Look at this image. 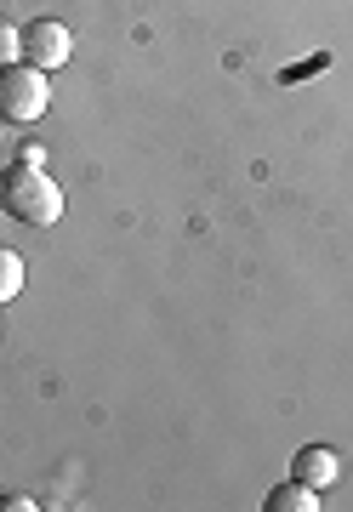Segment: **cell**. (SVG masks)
<instances>
[{"mask_svg": "<svg viewBox=\"0 0 353 512\" xmlns=\"http://www.w3.org/2000/svg\"><path fill=\"white\" fill-rule=\"evenodd\" d=\"M262 507L268 512H319V490L314 484H302V478H291V484H274Z\"/></svg>", "mask_w": 353, "mask_h": 512, "instance_id": "obj_5", "label": "cell"}, {"mask_svg": "<svg viewBox=\"0 0 353 512\" xmlns=\"http://www.w3.org/2000/svg\"><path fill=\"white\" fill-rule=\"evenodd\" d=\"M75 57V35H69V23L57 18H35L29 29H23V63H35V69H63Z\"/></svg>", "mask_w": 353, "mask_h": 512, "instance_id": "obj_3", "label": "cell"}, {"mask_svg": "<svg viewBox=\"0 0 353 512\" xmlns=\"http://www.w3.org/2000/svg\"><path fill=\"white\" fill-rule=\"evenodd\" d=\"M6 63H23V29L0 18V69H6Z\"/></svg>", "mask_w": 353, "mask_h": 512, "instance_id": "obj_7", "label": "cell"}, {"mask_svg": "<svg viewBox=\"0 0 353 512\" xmlns=\"http://www.w3.org/2000/svg\"><path fill=\"white\" fill-rule=\"evenodd\" d=\"M0 507H6V512H29L35 501H29V495H0Z\"/></svg>", "mask_w": 353, "mask_h": 512, "instance_id": "obj_8", "label": "cell"}, {"mask_svg": "<svg viewBox=\"0 0 353 512\" xmlns=\"http://www.w3.org/2000/svg\"><path fill=\"white\" fill-rule=\"evenodd\" d=\"M23 279H29V268H23V256L12 251V245H0V308H6V302H18V296H23Z\"/></svg>", "mask_w": 353, "mask_h": 512, "instance_id": "obj_6", "label": "cell"}, {"mask_svg": "<svg viewBox=\"0 0 353 512\" xmlns=\"http://www.w3.org/2000/svg\"><path fill=\"white\" fill-rule=\"evenodd\" d=\"M0 211L23 228H57L63 222V188L46 177V165L0 171Z\"/></svg>", "mask_w": 353, "mask_h": 512, "instance_id": "obj_1", "label": "cell"}, {"mask_svg": "<svg viewBox=\"0 0 353 512\" xmlns=\"http://www.w3.org/2000/svg\"><path fill=\"white\" fill-rule=\"evenodd\" d=\"M46 109H52L46 69H35V63H6V69H0V120H12V126H35Z\"/></svg>", "mask_w": 353, "mask_h": 512, "instance_id": "obj_2", "label": "cell"}, {"mask_svg": "<svg viewBox=\"0 0 353 512\" xmlns=\"http://www.w3.org/2000/svg\"><path fill=\"white\" fill-rule=\"evenodd\" d=\"M291 478L314 484V490H331L336 478H342V461H336L331 444H302L297 456H291Z\"/></svg>", "mask_w": 353, "mask_h": 512, "instance_id": "obj_4", "label": "cell"}]
</instances>
